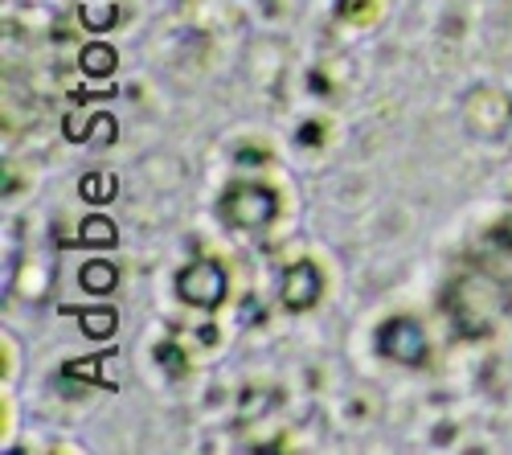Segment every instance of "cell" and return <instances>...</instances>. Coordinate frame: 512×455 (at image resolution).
Listing matches in <instances>:
<instances>
[{"label": "cell", "instance_id": "6da1fadb", "mask_svg": "<svg viewBox=\"0 0 512 455\" xmlns=\"http://www.w3.org/2000/svg\"><path fill=\"white\" fill-rule=\"evenodd\" d=\"M275 214H279V197L271 189H263V185H246V189H234L226 197V218L234 226L254 230V226L275 222Z\"/></svg>", "mask_w": 512, "mask_h": 455}, {"label": "cell", "instance_id": "8992f818", "mask_svg": "<svg viewBox=\"0 0 512 455\" xmlns=\"http://www.w3.org/2000/svg\"><path fill=\"white\" fill-rule=\"evenodd\" d=\"M82 70L95 74V78L115 74V50H111V46H103V41H95V46L82 50Z\"/></svg>", "mask_w": 512, "mask_h": 455}, {"label": "cell", "instance_id": "52a82bcc", "mask_svg": "<svg viewBox=\"0 0 512 455\" xmlns=\"http://www.w3.org/2000/svg\"><path fill=\"white\" fill-rule=\"evenodd\" d=\"M115 238H119V230H115V222L103 218V214H95V218L82 222V242H87V246H111Z\"/></svg>", "mask_w": 512, "mask_h": 455}, {"label": "cell", "instance_id": "7a4b0ae2", "mask_svg": "<svg viewBox=\"0 0 512 455\" xmlns=\"http://www.w3.org/2000/svg\"><path fill=\"white\" fill-rule=\"evenodd\" d=\"M177 292L185 304L193 308H218L226 296V271L218 263H193L181 279H177Z\"/></svg>", "mask_w": 512, "mask_h": 455}, {"label": "cell", "instance_id": "8fae6325", "mask_svg": "<svg viewBox=\"0 0 512 455\" xmlns=\"http://www.w3.org/2000/svg\"><path fill=\"white\" fill-rule=\"evenodd\" d=\"M160 361L173 365V374H185V357H177V353H173V345H164V349H160Z\"/></svg>", "mask_w": 512, "mask_h": 455}, {"label": "cell", "instance_id": "277c9868", "mask_svg": "<svg viewBox=\"0 0 512 455\" xmlns=\"http://www.w3.org/2000/svg\"><path fill=\"white\" fill-rule=\"evenodd\" d=\"M320 296V271L312 263H300V267H291L287 279H283V304L287 308H312Z\"/></svg>", "mask_w": 512, "mask_h": 455}, {"label": "cell", "instance_id": "ba28073f", "mask_svg": "<svg viewBox=\"0 0 512 455\" xmlns=\"http://www.w3.org/2000/svg\"><path fill=\"white\" fill-rule=\"evenodd\" d=\"M340 17H349V21H373L377 17V0H340Z\"/></svg>", "mask_w": 512, "mask_h": 455}, {"label": "cell", "instance_id": "5b68a950", "mask_svg": "<svg viewBox=\"0 0 512 455\" xmlns=\"http://www.w3.org/2000/svg\"><path fill=\"white\" fill-rule=\"evenodd\" d=\"M82 287H87V292H95V296H103V292H111V287H115V279H119V271L111 267V263H87V267H82Z\"/></svg>", "mask_w": 512, "mask_h": 455}, {"label": "cell", "instance_id": "3957f363", "mask_svg": "<svg viewBox=\"0 0 512 455\" xmlns=\"http://www.w3.org/2000/svg\"><path fill=\"white\" fill-rule=\"evenodd\" d=\"M377 349L386 353L390 361H402V365H422L426 361V337L414 320H386L377 333Z\"/></svg>", "mask_w": 512, "mask_h": 455}, {"label": "cell", "instance_id": "30bf717a", "mask_svg": "<svg viewBox=\"0 0 512 455\" xmlns=\"http://www.w3.org/2000/svg\"><path fill=\"white\" fill-rule=\"evenodd\" d=\"M82 193H87L91 201H103L107 193H115V177H111V173H103V177H87V181H82Z\"/></svg>", "mask_w": 512, "mask_h": 455}, {"label": "cell", "instance_id": "7c38bea8", "mask_svg": "<svg viewBox=\"0 0 512 455\" xmlns=\"http://www.w3.org/2000/svg\"><path fill=\"white\" fill-rule=\"evenodd\" d=\"M300 136H304V144H320V123H308Z\"/></svg>", "mask_w": 512, "mask_h": 455}, {"label": "cell", "instance_id": "9c48e42d", "mask_svg": "<svg viewBox=\"0 0 512 455\" xmlns=\"http://www.w3.org/2000/svg\"><path fill=\"white\" fill-rule=\"evenodd\" d=\"M82 324H87L91 337H107L115 328V312H87V316H82Z\"/></svg>", "mask_w": 512, "mask_h": 455}]
</instances>
